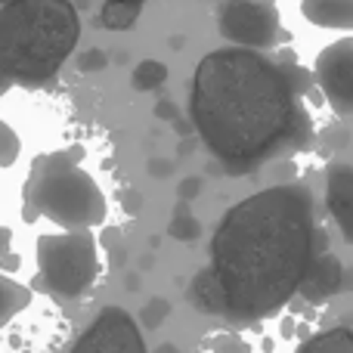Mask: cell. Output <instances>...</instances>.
Wrapping results in <instances>:
<instances>
[{"instance_id": "7", "label": "cell", "mask_w": 353, "mask_h": 353, "mask_svg": "<svg viewBox=\"0 0 353 353\" xmlns=\"http://www.w3.org/2000/svg\"><path fill=\"white\" fill-rule=\"evenodd\" d=\"M72 353H149L143 329L124 307L109 304L97 313L84 335L72 344Z\"/></svg>"}, {"instance_id": "17", "label": "cell", "mask_w": 353, "mask_h": 353, "mask_svg": "<svg viewBox=\"0 0 353 353\" xmlns=\"http://www.w3.org/2000/svg\"><path fill=\"white\" fill-rule=\"evenodd\" d=\"M168 236L176 239V242H195V239L201 236V223L192 217V214H189V208H186V205L176 208L174 220L168 223Z\"/></svg>"}, {"instance_id": "13", "label": "cell", "mask_w": 353, "mask_h": 353, "mask_svg": "<svg viewBox=\"0 0 353 353\" xmlns=\"http://www.w3.org/2000/svg\"><path fill=\"white\" fill-rule=\"evenodd\" d=\"M294 353H353V329L347 325H335L319 335H310L298 344Z\"/></svg>"}, {"instance_id": "22", "label": "cell", "mask_w": 353, "mask_h": 353, "mask_svg": "<svg viewBox=\"0 0 353 353\" xmlns=\"http://www.w3.org/2000/svg\"><path fill=\"white\" fill-rule=\"evenodd\" d=\"M201 186H205V183H201V176H186V180L176 186V195H180L183 201H189V199H195V195L201 192Z\"/></svg>"}, {"instance_id": "25", "label": "cell", "mask_w": 353, "mask_h": 353, "mask_svg": "<svg viewBox=\"0 0 353 353\" xmlns=\"http://www.w3.org/2000/svg\"><path fill=\"white\" fill-rule=\"evenodd\" d=\"M149 174H152V176H168V174H171V161H168V159H152V161H149Z\"/></svg>"}, {"instance_id": "29", "label": "cell", "mask_w": 353, "mask_h": 353, "mask_svg": "<svg viewBox=\"0 0 353 353\" xmlns=\"http://www.w3.org/2000/svg\"><path fill=\"white\" fill-rule=\"evenodd\" d=\"M10 87H12L10 74H6V72H3V68H0V97H3V93H6V90H10Z\"/></svg>"}, {"instance_id": "11", "label": "cell", "mask_w": 353, "mask_h": 353, "mask_svg": "<svg viewBox=\"0 0 353 353\" xmlns=\"http://www.w3.org/2000/svg\"><path fill=\"white\" fill-rule=\"evenodd\" d=\"M301 12L319 28L353 31V0H301Z\"/></svg>"}, {"instance_id": "3", "label": "cell", "mask_w": 353, "mask_h": 353, "mask_svg": "<svg viewBox=\"0 0 353 353\" xmlns=\"http://www.w3.org/2000/svg\"><path fill=\"white\" fill-rule=\"evenodd\" d=\"M81 37L72 0H6L0 6V68L12 84L43 87Z\"/></svg>"}, {"instance_id": "28", "label": "cell", "mask_w": 353, "mask_h": 353, "mask_svg": "<svg viewBox=\"0 0 353 353\" xmlns=\"http://www.w3.org/2000/svg\"><path fill=\"white\" fill-rule=\"evenodd\" d=\"M347 288V292H353V270H344V276H341V292Z\"/></svg>"}, {"instance_id": "33", "label": "cell", "mask_w": 353, "mask_h": 353, "mask_svg": "<svg viewBox=\"0 0 353 353\" xmlns=\"http://www.w3.org/2000/svg\"><path fill=\"white\" fill-rule=\"evenodd\" d=\"M0 3H6V0H0Z\"/></svg>"}, {"instance_id": "27", "label": "cell", "mask_w": 353, "mask_h": 353, "mask_svg": "<svg viewBox=\"0 0 353 353\" xmlns=\"http://www.w3.org/2000/svg\"><path fill=\"white\" fill-rule=\"evenodd\" d=\"M10 242H12V230L10 226H0V254L10 251Z\"/></svg>"}, {"instance_id": "26", "label": "cell", "mask_w": 353, "mask_h": 353, "mask_svg": "<svg viewBox=\"0 0 353 353\" xmlns=\"http://www.w3.org/2000/svg\"><path fill=\"white\" fill-rule=\"evenodd\" d=\"M124 205H128V211H130V214H137V211H140V205H143L140 192H128V195H124Z\"/></svg>"}, {"instance_id": "5", "label": "cell", "mask_w": 353, "mask_h": 353, "mask_svg": "<svg viewBox=\"0 0 353 353\" xmlns=\"http://www.w3.org/2000/svg\"><path fill=\"white\" fill-rule=\"evenodd\" d=\"M37 276L34 288L59 301H78L93 288L99 273L97 239L90 230L59 232L37 239Z\"/></svg>"}, {"instance_id": "32", "label": "cell", "mask_w": 353, "mask_h": 353, "mask_svg": "<svg viewBox=\"0 0 353 353\" xmlns=\"http://www.w3.org/2000/svg\"><path fill=\"white\" fill-rule=\"evenodd\" d=\"M220 3H236V0H220Z\"/></svg>"}, {"instance_id": "10", "label": "cell", "mask_w": 353, "mask_h": 353, "mask_svg": "<svg viewBox=\"0 0 353 353\" xmlns=\"http://www.w3.org/2000/svg\"><path fill=\"white\" fill-rule=\"evenodd\" d=\"M341 276H344V263L335 254H329V251H319L313 257L310 270H307L304 282H301L298 294L307 304H323L332 294L341 292Z\"/></svg>"}, {"instance_id": "24", "label": "cell", "mask_w": 353, "mask_h": 353, "mask_svg": "<svg viewBox=\"0 0 353 353\" xmlns=\"http://www.w3.org/2000/svg\"><path fill=\"white\" fill-rule=\"evenodd\" d=\"M19 254H12V251H3V254H0V270H3V273H16L19 270Z\"/></svg>"}, {"instance_id": "12", "label": "cell", "mask_w": 353, "mask_h": 353, "mask_svg": "<svg viewBox=\"0 0 353 353\" xmlns=\"http://www.w3.org/2000/svg\"><path fill=\"white\" fill-rule=\"evenodd\" d=\"M189 301L199 313H208V316H223L226 313V304H223V292H220L217 279H214L211 270H201L195 273L192 285H189Z\"/></svg>"}, {"instance_id": "19", "label": "cell", "mask_w": 353, "mask_h": 353, "mask_svg": "<svg viewBox=\"0 0 353 353\" xmlns=\"http://www.w3.org/2000/svg\"><path fill=\"white\" fill-rule=\"evenodd\" d=\"M22 152V140L6 121H0V168H12Z\"/></svg>"}, {"instance_id": "21", "label": "cell", "mask_w": 353, "mask_h": 353, "mask_svg": "<svg viewBox=\"0 0 353 353\" xmlns=\"http://www.w3.org/2000/svg\"><path fill=\"white\" fill-rule=\"evenodd\" d=\"M105 65H109V56H105L103 50H97V47H90L87 53H81V59H78V72H84V74L103 72Z\"/></svg>"}, {"instance_id": "1", "label": "cell", "mask_w": 353, "mask_h": 353, "mask_svg": "<svg viewBox=\"0 0 353 353\" xmlns=\"http://www.w3.org/2000/svg\"><path fill=\"white\" fill-rule=\"evenodd\" d=\"M310 74L261 50L223 47L199 62L189 93V121L205 149L232 176L310 146L304 105Z\"/></svg>"}, {"instance_id": "15", "label": "cell", "mask_w": 353, "mask_h": 353, "mask_svg": "<svg viewBox=\"0 0 353 353\" xmlns=\"http://www.w3.org/2000/svg\"><path fill=\"white\" fill-rule=\"evenodd\" d=\"M143 3H118V0H105L103 12H99V22L109 31H128L134 28V22L140 19Z\"/></svg>"}, {"instance_id": "14", "label": "cell", "mask_w": 353, "mask_h": 353, "mask_svg": "<svg viewBox=\"0 0 353 353\" xmlns=\"http://www.w3.org/2000/svg\"><path fill=\"white\" fill-rule=\"evenodd\" d=\"M28 304H31V288L10 279L6 273H0V329H3L12 316H19Z\"/></svg>"}, {"instance_id": "9", "label": "cell", "mask_w": 353, "mask_h": 353, "mask_svg": "<svg viewBox=\"0 0 353 353\" xmlns=\"http://www.w3.org/2000/svg\"><path fill=\"white\" fill-rule=\"evenodd\" d=\"M325 208L335 217L344 242L353 245V168L338 161L325 171Z\"/></svg>"}, {"instance_id": "6", "label": "cell", "mask_w": 353, "mask_h": 353, "mask_svg": "<svg viewBox=\"0 0 353 353\" xmlns=\"http://www.w3.org/2000/svg\"><path fill=\"white\" fill-rule=\"evenodd\" d=\"M217 28L230 43L242 50H270L282 37L279 12L270 0H236L217 12Z\"/></svg>"}, {"instance_id": "23", "label": "cell", "mask_w": 353, "mask_h": 353, "mask_svg": "<svg viewBox=\"0 0 353 353\" xmlns=\"http://www.w3.org/2000/svg\"><path fill=\"white\" fill-rule=\"evenodd\" d=\"M155 118H161V121H174V118H180V112H176V105L171 99H161L159 105H155Z\"/></svg>"}, {"instance_id": "30", "label": "cell", "mask_w": 353, "mask_h": 353, "mask_svg": "<svg viewBox=\"0 0 353 353\" xmlns=\"http://www.w3.org/2000/svg\"><path fill=\"white\" fill-rule=\"evenodd\" d=\"M155 353H183V350L176 347V344H159V347H155Z\"/></svg>"}, {"instance_id": "31", "label": "cell", "mask_w": 353, "mask_h": 353, "mask_svg": "<svg viewBox=\"0 0 353 353\" xmlns=\"http://www.w3.org/2000/svg\"><path fill=\"white\" fill-rule=\"evenodd\" d=\"M118 3H146V0H118Z\"/></svg>"}, {"instance_id": "8", "label": "cell", "mask_w": 353, "mask_h": 353, "mask_svg": "<svg viewBox=\"0 0 353 353\" xmlns=\"http://www.w3.org/2000/svg\"><path fill=\"white\" fill-rule=\"evenodd\" d=\"M316 84L338 115H353V37L335 41L316 56Z\"/></svg>"}, {"instance_id": "20", "label": "cell", "mask_w": 353, "mask_h": 353, "mask_svg": "<svg viewBox=\"0 0 353 353\" xmlns=\"http://www.w3.org/2000/svg\"><path fill=\"white\" fill-rule=\"evenodd\" d=\"M168 316H171V301H165V298H152L140 310V323L146 325V329H159Z\"/></svg>"}, {"instance_id": "18", "label": "cell", "mask_w": 353, "mask_h": 353, "mask_svg": "<svg viewBox=\"0 0 353 353\" xmlns=\"http://www.w3.org/2000/svg\"><path fill=\"white\" fill-rule=\"evenodd\" d=\"M205 347L211 353H251V344L236 332H220V335L205 338Z\"/></svg>"}, {"instance_id": "16", "label": "cell", "mask_w": 353, "mask_h": 353, "mask_svg": "<svg viewBox=\"0 0 353 353\" xmlns=\"http://www.w3.org/2000/svg\"><path fill=\"white\" fill-rule=\"evenodd\" d=\"M168 81V65L159 59H143L140 65L134 68V74H130V84H134V90H159L161 84Z\"/></svg>"}, {"instance_id": "4", "label": "cell", "mask_w": 353, "mask_h": 353, "mask_svg": "<svg viewBox=\"0 0 353 353\" xmlns=\"http://www.w3.org/2000/svg\"><path fill=\"white\" fill-rule=\"evenodd\" d=\"M81 161V149L50 152L34 159L25 183V223H34L37 217L53 220L65 232L93 230L105 220V195L99 183L93 180Z\"/></svg>"}, {"instance_id": "2", "label": "cell", "mask_w": 353, "mask_h": 353, "mask_svg": "<svg viewBox=\"0 0 353 353\" xmlns=\"http://www.w3.org/2000/svg\"><path fill=\"white\" fill-rule=\"evenodd\" d=\"M323 251L313 192L276 183L223 214L211 239V273L232 323H257L298 294L313 257Z\"/></svg>"}]
</instances>
